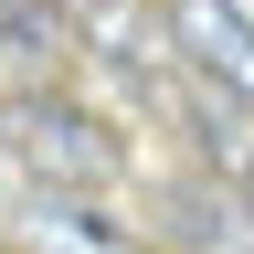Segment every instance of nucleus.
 Listing matches in <instances>:
<instances>
[{
	"label": "nucleus",
	"instance_id": "f257e3e1",
	"mask_svg": "<svg viewBox=\"0 0 254 254\" xmlns=\"http://www.w3.org/2000/svg\"><path fill=\"white\" fill-rule=\"evenodd\" d=\"M11 148L43 180H74V190H106L127 170V138L95 106H74V95H11Z\"/></svg>",
	"mask_w": 254,
	"mask_h": 254
},
{
	"label": "nucleus",
	"instance_id": "f03ea898",
	"mask_svg": "<svg viewBox=\"0 0 254 254\" xmlns=\"http://www.w3.org/2000/svg\"><path fill=\"white\" fill-rule=\"evenodd\" d=\"M170 43H180V64L212 95L254 106V21L233 11V0H170Z\"/></svg>",
	"mask_w": 254,
	"mask_h": 254
},
{
	"label": "nucleus",
	"instance_id": "7ed1b4c3",
	"mask_svg": "<svg viewBox=\"0 0 254 254\" xmlns=\"http://www.w3.org/2000/svg\"><path fill=\"white\" fill-rule=\"evenodd\" d=\"M53 21H64V43L106 53L117 74H138V64H148V43H138V0H53Z\"/></svg>",
	"mask_w": 254,
	"mask_h": 254
},
{
	"label": "nucleus",
	"instance_id": "20e7f679",
	"mask_svg": "<svg viewBox=\"0 0 254 254\" xmlns=\"http://www.w3.org/2000/svg\"><path fill=\"white\" fill-rule=\"evenodd\" d=\"M53 53H64L53 0H0V64H53Z\"/></svg>",
	"mask_w": 254,
	"mask_h": 254
},
{
	"label": "nucleus",
	"instance_id": "39448f33",
	"mask_svg": "<svg viewBox=\"0 0 254 254\" xmlns=\"http://www.w3.org/2000/svg\"><path fill=\"white\" fill-rule=\"evenodd\" d=\"M233 190H244V212H254V170H244V180H233Z\"/></svg>",
	"mask_w": 254,
	"mask_h": 254
}]
</instances>
